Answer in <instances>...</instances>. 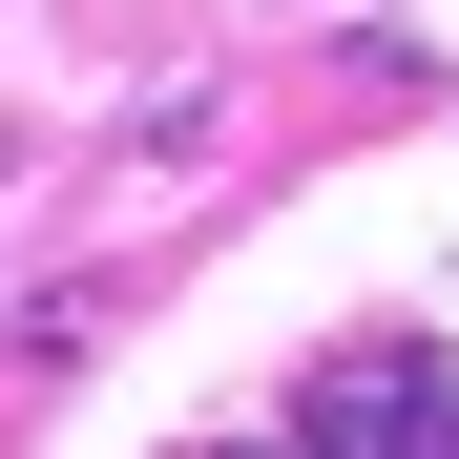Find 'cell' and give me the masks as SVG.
Listing matches in <instances>:
<instances>
[{"label":"cell","instance_id":"1","mask_svg":"<svg viewBox=\"0 0 459 459\" xmlns=\"http://www.w3.org/2000/svg\"><path fill=\"white\" fill-rule=\"evenodd\" d=\"M292 459H459V355L438 334H376L292 376Z\"/></svg>","mask_w":459,"mask_h":459}]
</instances>
